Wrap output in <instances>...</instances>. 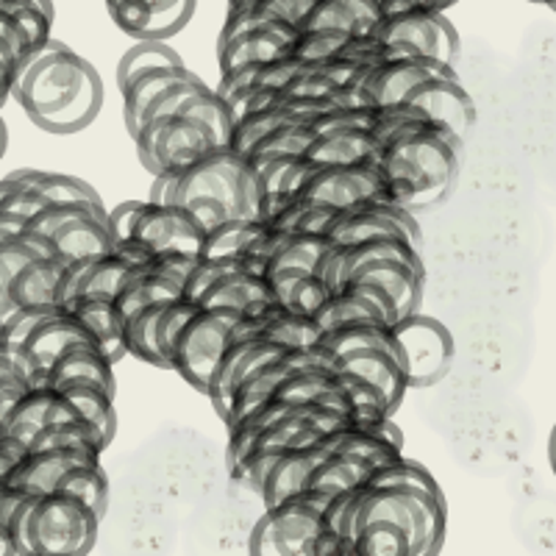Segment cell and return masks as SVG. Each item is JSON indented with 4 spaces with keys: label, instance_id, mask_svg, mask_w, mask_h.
Instances as JSON below:
<instances>
[{
    "label": "cell",
    "instance_id": "cell-10",
    "mask_svg": "<svg viewBox=\"0 0 556 556\" xmlns=\"http://www.w3.org/2000/svg\"><path fill=\"white\" fill-rule=\"evenodd\" d=\"M109 14L137 39H167L181 31L195 12V0H106Z\"/></svg>",
    "mask_w": 556,
    "mask_h": 556
},
{
    "label": "cell",
    "instance_id": "cell-14",
    "mask_svg": "<svg viewBox=\"0 0 556 556\" xmlns=\"http://www.w3.org/2000/svg\"><path fill=\"white\" fill-rule=\"evenodd\" d=\"M39 256H56L51 240L31 228L17 215H0V323L12 315V301H9V287L17 276L20 267H26Z\"/></svg>",
    "mask_w": 556,
    "mask_h": 556
},
{
    "label": "cell",
    "instance_id": "cell-4",
    "mask_svg": "<svg viewBox=\"0 0 556 556\" xmlns=\"http://www.w3.org/2000/svg\"><path fill=\"white\" fill-rule=\"evenodd\" d=\"M237 320H240V312L198 304L190 320L178 331L170 354V370H176L187 384L206 395L217 359L226 351Z\"/></svg>",
    "mask_w": 556,
    "mask_h": 556
},
{
    "label": "cell",
    "instance_id": "cell-16",
    "mask_svg": "<svg viewBox=\"0 0 556 556\" xmlns=\"http://www.w3.org/2000/svg\"><path fill=\"white\" fill-rule=\"evenodd\" d=\"M337 370L370 381L376 390H381L392 412L399 409L404 392L409 390L399 354L387 351V348H362V351L337 356Z\"/></svg>",
    "mask_w": 556,
    "mask_h": 556
},
{
    "label": "cell",
    "instance_id": "cell-36",
    "mask_svg": "<svg viewBox=\"0 0 556 556\" xmlns=\"http://www.w3.org/2000/svg\"><path fill=\"white\" fill-rule=\"evenodd\" d=\"M178 181H181V170H162L153 176V187L148 201L151 203H176Z\"/></svg>",
    "mask_w": 556,
    "mask_h": 556
},
{
    "label": "cell",
    "instance_id": "cell-20",
    "mask_svg": "<svg viewBox=\"0 0 556 556\" xmlns=\"http://www.w3.org/2000/svg\"><path fill=\"white\" fill-rule=\"evenodd\" d=\"M351 278H362L370 285L381 287L387 295L392 298V304L399 309V315H412L420 306V295H424V267L406 265V262L395 260H379L370 265H362Z\"/></svg>",
    "mask_w": 556,
    "mask_h": 556
},
{
    "label": "cell",
    "instance_id": "cell-19",
    "mask_svg": "<svg viewBox=\"0 0 556 556\" xmlns=\"http://www.w3.org/2000/svg\"><path fill=\"white\" fill-rule=\"evenodd\" d=\"M381 151L384 148L379 146V139L374 137V131H365V128H342V131H329L312 139L309 148L304 151V162H309L312 167L356 165V162H367V159L379 162Z\"/></svg>",
    "mask_w": 556,
    "mask_h": 556
},
{
    "label": "cell",
    "instance_id": "cell-1",
    "mask_svg": "<svg viewBox=\"0 0 556 556\" xmlns=\"http://www.w3.org/2000/svg\"><path fill=\"white\" fill-rule=\"evenodd\" d=\"M12 98L48 134H76L103 106L98 70L70 45L48 37L14 64Z\"/></svg>",
    "mask_w": 556,
    "mask_h": 556
},
{
    "label": "cell",
    "instance_id": "cell-34",
    "mask_svg": "<svg viewBox=\"0 0 556 556\" xmlns=\"http://www.w3.org/2000/svg\"><path fill=\"white\" fill-rule=\"evenodd\" d=\"M26 390H28V379L20 374L17 367H14V362L0 351V429H3V420H7L14 401H17Z\"/></svg>",
    "mask_w": 556,
    "mask_h": 556
},
{
    "label": "cell",
    "instance_id": "cell-7",
    "mask_svg": "<svg viewBox=\"0 0 556 556\" xmlns=\"http://www.w3.org/2000/svg\"><path fill=\"white\" fill-rule=\"evenodd\" d=\"M374 37L387 48V59L434 56L445 64L456 62L459 34L437 9H412L381 20Z\"/></svg>",
    "mask_w": 556,
    "mask_h": 556
},
{
    "label": "cell",
    "instance_id": "cell-5",
    "mask_svg": "<svg viewBox=\"0 0 556 556\" xmlns=\"http://www.w3.org/2000/svg\"><path fill=\"white\" fill-rule=\"evenodd\" d=\"M134 142H137L139 162L151 176L162 170H187L217 148L215 134L181 112L162 121H148L137 131Z\"/></svg>",
    "mask_w": 556,
    "mask_h": 556
},
{
    "label": "cell",
    "instance_id": "cell-40",
    "mask_svg": "<svg viewBox=\"0 0 556 556\" xmlns=\"http://www.w3.org/2000/svg\"><path fill=\"white\" fill-rule=\"evenodd\" d=\"M548 456H551V468H554V476H556V426H554V431H551Z\"/></svg>",
    "mask_w": 556,
    "mask_h": 556
},
{
    "label": "cell",
    "instance_id": "cell-37",
    "mask_svg": "<svg viewBox=\"0 0 556 556\" xmlns=\"http://www.w3.org/2000/svg\"><path fill=\"white\" fill-rule=\"evenodd\" d=\"M23 454H26L23 445L9 440V437H0V481L9 479V473H12L14 465L23 459Z\"/></svg>",
    "mask_w": 556,
    "mask_h": 556
},
{
    "label": "cell",
    "instance_id": "cell-15",
    "mask_svg": "<svg viewBox=\"0 0 556 556\" xmlns=\"http://www.w3.org/2000/svg\"><path fill=\"white\" fill-rule=\"evenodd\" d=\"M34 384L53 387V390L67 384H98L114 392V365L98 342H76L62 351Z\"/></svg>",
    "mask_w": 556,
    "mask_h": 556
},
{
    "label": "cell",
    "instance_id": "cell-38",
    "mask_svg": "<svg viewBox=\"0 0 556 556\" xmlns=\"http://www.w3.org/2000/svg\"><path fill=\"white\" fill-rule=\"evenodd\" d=\"M0 556H23L17 538L9 523H0Z\"/></svg>",
    "mask_w": 556,
    "mask_h": 556
},
{
    "label": "cell",
    "instance_id": "cell-6",
    "mask_svg": "<svg viewBox=\"0 0 556 556\" xmlns=\"http://www.w3.org/2000/svg\"><path fill=\"white\" fill-rule=\"evenodd\" d=\"M392 342L409 387H431L448 374L454 359V337L437 317L412 312L392 323Z\"/></svg>",
    "mask_w": 556,
    "mask_h": 556
},
{
    "label": "cell",
    "instance_id": "cell-22",
    "mask_svg": "<svg viewBox=\"0 0 556 556\" xmlns=\"http://www.w3.org/2000/svg\"><path fill=\"white\" fill-rule=\"evenodd\" d=\"M270 298H273V290L265 273L248 270V267L242 265V256H240V267H235L231 273L217 278L215 285L208 287V290L198 298V304L217 306V309H235L242 315V312L251 309L253 304L270 301Z\"/></svg>",
    "mask_w": 556,
    "mask_h": 556
},
{
    "label": "cell",
    "instance_id": "cell-2",
    "mask_svg": "<svg viewBox=\"0 0 556 556\" xmlns=\"http://www.w3.org/2000/svg\"><path fill=\"white\" fill-rule=\"evenodd\" d=\"M462 142L465 139L434 121L392 139L379 159L387 198L409 212L440 201L459 173Z\"/></svg>",
    "mask_w": 556,
    "mask_h": 556
},
{
    "label": "cell",
    "instance_id": "cell-18",
    "mask_svg": "<svg viewBox=\"0 0 556 556\" xmlns=\"http://www.w3.org/2000/svg\"><path fill=\"white\" fill-rule=\"evenodd\" d=\"M78 315V320L89 329V334L96 337L101 351L112 365L128 356L126 342V320H123L121 309L114 304V298L103 295H81L67 306Z\"/></svg>",
    "mask_w": 556,
    "mask_h": 556
},
{
    "label": "cell",
    "instance_id": "cell-25",
    "mask_svg": "<svg viewBox=\"0 0 556 556\" xmlns=\"http://www.w3.org/2000/svg\"><path fill=\"white\" fill-rule=\"evenodd\" d=\"M376 465H370L367 459L359 456L340 454V451H329L317 462V468L312 470L309 481H306V490L320 495H337L345 493V490H354V486L365 484L367 476L374 473Z\"/></svg>",
    "mask_w": 556,
    "mask_h": 556
},
{
    "label": "cell",
    "instance_id": "cell-12",
    "mask_svg": "<svg viewBox=\"0 0 556 556\" xmlns=\"http://www.w3.org/2000/svg\"><path fill=\"white\" fill-rule=\"evenodd\" d=\"M298 37V28L285 20H265L260 26L245 28L235 37L217 39V59L223 73L240 70L245 64H265L285 56Z\"/></svg>",
    "mask_w": 556,
    "mask_h": 556
},
{
    "label": "cell",
    "instance_id": "cell-21",
    "mask_svg": "<svg viewBox=\"0 0 556 556\" xmlns=\"http://www.w3.org/2000/svg\"><path fill=\"white\" fill-rule=\"evenodd\" d=\"M67 262L62 256H39L26 267H20L17 276L9 287V301H12V315L23 306H53L59 304V285Z\"/></svg>",
    "mask_w": 556,
    "mask_h": 556
},
{
    "label": "cell",
    "instance_id": "cell-30",
    "mask_svg": "<svg viewBox=\"0 0 556 556\" xmlns=\"http://www.w3.org/2000/svg\"><path fill=\"white\" fill-rule=\"evenodd\" d=\"M59 493H70L81 498L84 504L92 506L98 515H106L109 509V476L101 465V456L96 459H87L81 465H76L73 470L64 473V479L56 486Z\"/></svg>",
    "mask_w": 556,
    "mask_h": 556
},
{
    "label": "cell",
    "instance_id": "cell-17",
    "mask_svg": "<svg viewBox=\"0 0 556 556\" xmlns=\"http://www.w3.org/2000/svg\"><path fill=\"white\" fill-rule=\"evenodd\" d=\"M326 454H329V451L323 448V445H312V448L287 445V448L278 454V459L270 465V470H267L265 481H262L260 486L265 509L267 506H276L281 504V501L292 498V495L304 493L312 470L317 468V462Z\"/></svg>",
    "mask_w": 556,
    "mask_h": 556
},
{
    "label": "cell",
    "instance_id": "cell-9",
    "mask_svg": "<svg viewBox=\"0 0 556 556\" xmlns=\"http://www.w3.org/2000/svg\"><path fill=\"white\" fill-rule=\"evenodd\" d=\"M151 253H192L201 256L206 242V228L198 223L190 206L184 203H151L142 201L134 220L131 237Z\"/></svg>",
    "mask_w": 556,
    "mask_h": 556
},
{
    "label": "cell",
    "instance_id": "cell-23",
    "mask_svg": "<svg viewBox=\"0 0 556 556\" xmlns=\"http://www.w3.org/2000/svg\"><path fill=\"white\" fill-rule=\"evenodd\" d=\"M109 212L106 215H84L78 220L67 223L51 237V245L56 256L64 262L76 260H96L103 253L114 251V237L109 231Z\"/></svg>",
    "mask_w": 556,
    "mask_h": 556
},
{
    "label": "cell",
    "instance_id": "cell-24",
    "mask_svg": "<svg viewBox=\"0 0 556 556\" xmlns=\"http://www.w3.org/2000/svg\"><path fill=\"white\" fill-rule=\"evenodd\" d=\"M192 73L184 64L178 67H159L151 70V73H142L134 81H128L123 87V121H126V131L134 134L139 131L142 121H146V112L153 101H156L165 89L176 87V84L187 81Z\"/></svg>",
    "mask_w": 556,
    "mask_h": 556
},
{
    "label": "cell",
    "instance_id": "cell-29",
    "mask_svg": "<svg viewBox=\"0 0 556 556\" xmlns=\"http://www.w3.org/2000/svg\"><path fill=\"white\" fill-rule=\"evenodd\" d=\"M14 176L23 184H28L34 192L51 203H96L103 206L101 195H98L87 181L76 176H64V173H48V170H14Z\"/></svg>",
    "mask_w": 556,
    "mask_h": 556
},
{
    "label": "cell",
    "instance_id": "cell-13",
    "mask_svg": "<svg viewBox=\"0 0 556 556\" xmlns=\"http://www.w3.org/2000/svg\"><path fill=\"white\" fill-rule=\"evenodd\" d=\"M101 456L98 448H89V445H64V448H39V451H26L23 459L14 465V470L9 473V484L20 486L31 495L53 493L59 486V481L64 479L67 470H73L76 465L87 459H96Z\"/></svg>",
    "mask_w": 556,
    "mask_h": 556
},
{
    "label": "cell",
    "instance_id": "cell-3",
    "mask_svg": "<svg viewBox=\"0 0 556 556\" xmlns=\"http://www.w3.org/2000/svg\"><path fill=\"white\" fill-rule=\"evenodd\" d=\"M103 518L70 493L28 495L12 518L23 556H76L96 548Z\"/></svg>",
    "mask_w": 556,
    "mask_h": 556
},
{
    "label": "cell",
    "instance_id": "cell-33",
    "mask_svg": "<svg viewBox=\"0 0 556 556\" xmlns=\"http://www.w3.org/2000/svg\"><path fill=\"white\" fill-rule=\"evenodd\" d=\"M351 39H354V34L345 31H298L290 53L306 64L323 62V59H331L345 51Z\"/></svg>",
    "mask_w": 556,
    "mask_h": 556
},
{
    "label": "cell",
    "instance_id": "cell-26",
    "mask_svg": "<svg viewBox=\"0 0 556 556\" xmlns=\"http://www.w3.org/2000/svg\"><path fill=\"white\" fill-rule=\"evenodd\" d=\"M331 242L326 235H287L278 251L267 260V278L273 276H304L317 273L323 256L331 251Z\"/></svg>",
    "mask_w": 556,
    "mask_h": 556
},
{
    "label": "cell",
    "instance_id": "cell-8",
    "mask_svg": "<svg viewBox=\"0 0 556 556\" xmlns=\"http://www.w3.org/2000/svg\"><path fill=\"white\" fill-rule=\"evenodd\" d=\"M295 198H301L306 203H317V206L345 212V208L387 198L384 176H381V167L376 159L356 162V165L312 167L309 178L298 190Z\"/></svg>",
    "mask_w": 556,
    "mask_h": 556
},
{
    "label": "cell",
    "instance_id": "cell-28",
    "mask_svg": "<svg viewBox=\"0 0 556 556\" xmlns=\"http://www.w3.org/2000/svg\"><path fill=\"white\" fill-rule=\"evenodd\" d=\"M351 545H354V554L417 556L415 540L409 538V531L384 518L367 520V523L356 526L354 534H351Z\"/></svg>",
    "mask_w": 556,
    "mask_h": 556
},
{
    "label": "cell",
    "instance_id": "cell-11",
    "mask_svg": "<svg viewBox=\"0 0 556 556\" xmlns=\"http://www.w3.org/2000/svg\"><path fill=\"white\" fill-rule=\"evenodd\" d=\"M406 106H415L429 117V121L440 123V126L451 128L456 137H468L476 121V106L470 101L468 89L462 87L459 76H434L429 81L417 84L406 96Z\"/></svg>",
    "mask_w": 556,
    "mask_h": 556
},
{
    "label": "cell",
    "instance_id": "cell-31",
    "mask_svg": "<svg viewBox=\"0 0 556 556\" xmlns=\"http://www.w3.org/2000/svg\"><path fill=\"white\" fill-rule=\"evenodd\" d=\"M178 64L184 62L170 45H165V39H139L137 45H131L123 53L121 64H117V84L123 89L128 81L142 76V73H151V70L159 67H178Z\"/></svg>",
    "mask_w": 556,
    "mask_h": 556
},
{
    "label": "cell",
    "instance_id": "cell-32",
    "mask_svg": "<svg viewBox=\"0 0 556 556\" xmlns=\"http://www.w3.org/2000/svg\"><path fill=\"white\" fill-rule=\"evenodd\" d=\"M181 114H190L198 123L215 134L217 146H228L231 142V128H235V121H231V112H228V103L217 96L215 89L203 87L198 96H192L190 101L181 106Z\"/></svg>",
    "mask_w": 556,
    "mask_h": 556
},
{
    "label": "cell",
    "instance_id": "cell-27",
    "mask_svg": "<svg viewBox=\"0 0 556 556\" xmlns=\"http://www.w3.org/2000/svg\"><path fill=\"white\" fill-rule=\"evenodd\" d=\"M317 345H323L329 354L342 356L351 351H362V348H387L395 351L392 342V326L381 320H356V323H342L337 329L323 331ZM399 354V351H395Z\"/></svg>",
    "mask_w": 556,
    "mask_h": 556
},
{
    "label": "cell",
    "instance_id": "cell-39",
    "mask_svg": "<svg viewBox=\"0 0 556 556\" xmlns=\"http://www.w3.org/2000/svg\"><path fill=\"white\" fill-rule=\"evenodd\" d=\"M7 146H9V131H7V123H3V117H0V156L7 153Z\"/></svg>",
    "mask_w": 556,
    "mask_h": 556
},
{
    "label": "cell",
    "instance_id": "cell-35",
    "mask_svg": "<svg viewBox=\"0 0 556 556\" xmlns=\"http://www.w3.org/2000/svg\"><path fill=\"white\" fill-rule=\"evenodd\" d=\"M139 206H142V201H126L109 212L106 220H109V231H112L114 237V245H117V242H126L128 237H131V228H134V220H137Z\"/></svg>",
    "mask_w": 556,
    "mask_h": 556
}]
</instances>
